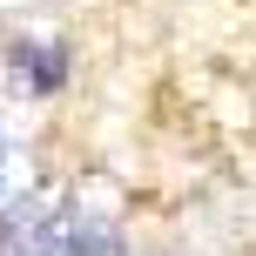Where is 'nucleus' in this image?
<instances>
[{
	"label": "nucleus",
	"mask_w": 256,
	"mask_h": 256,
	"mask_svg": "<svg viewBox=\"0 0 256 256\" xmlns=\"http://www.w3.org/2000/svg\"><path fill=\"white\" fill-rule=\"evenodd\" d=\"M27 202H34V155H27L20 135L0 128V216H14Z\"/></svg>",
	"instance_id": "1"
},
{
	"label": "nucleus",
	"mask_w": 256,
	"mask_h": 256,
	"mask_svg": "<svg viewBox=\"0 0 256 256\" xmlns=\"http://www.w3.org/2000/svg\"><path fill=\"white\" fill-rule=\"evenodd\" d=\"M61 48H54V40H14V81H20V88H61Z\"/></svg>",
	"instance_id": "2"
},
{
	"label": "nucleus",
	"mask_w": 256,
	"mask_h": 256,
	"mask_svg": "<svg viewBox=\"0 0 256 256\" xmlns=\"http://www.w3.org/2000/svg\"><path fill=\"white\" fill-rule=\"evenodd\" d=\"M54 256H122V243H115V230H108V222H81V216H68V209H61Z\"/></svg>",
	"instance_id": "3"
}]
</instances>
